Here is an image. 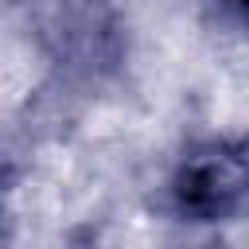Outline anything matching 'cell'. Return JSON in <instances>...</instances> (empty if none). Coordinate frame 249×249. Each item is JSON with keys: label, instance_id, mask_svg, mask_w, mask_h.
I'll return each instance as SVG.
<instances>
[{"label": "cell", "instance_id": "2", "mask_svg": "<svg viewBox=\"0 0 249 249\" xmlns=\"http://www.w3.org/2000/svg\"><path fill=\"white\" fill-rule=\"evenodd\" d=\"M230 8H233V16L241 19V27L249 31V0H230Z\"/></svg>", "mask_w": 249, "mask_h": 249}, {"label": "cell", "instance_id": "1", "mask_svg": "<svg viewBox=\"0 0 249 249\" xmlns=\"http://www.w3.org/2000/svg\"><path fill=\"white\" fill-rule=\"evenodd\" d=\"M171 202L195 222L249 218V140L202 144L171 175Z\"/></svg>", "mask_w": 249, "mask_h": 249}]
</instances>
